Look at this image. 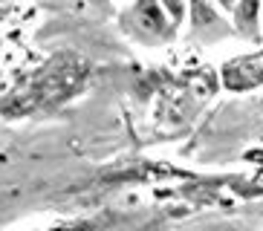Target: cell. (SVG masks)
<instances>
[{
    "label": "cell",
    "mask_w": 263,
    "mask_h": 231,
    "mask_svg": "<svg viewBox=\"0 0 263 231\" xmlns=\"http://www.w3.org/2000/svg\"><path fill=\"white\" fill-rule=\"evenodd\" d=\"M127 29L145 44H159L174 35V26L162 12L159 0H136L133 9L127 12Z\"/></svg>",
    "instance_id": "obj_1"
},
{
    "label": "cell",
    "mask_w": 263,
    "mask_h": 231,
    "mask_svg": "<svg viewBox=\"0 0 263 231\" xmlns=\"http://www.w3.org/2000/svg\"><path fill=\"white\" fill-rule=\"evenodd\" d=\"M257 17H260V0H240L237 6L232 9L234 29L240 35H249V38L257 35Z\"/></svg>",
    "instance_id": "obj_2"
},
{
    "label": "cell",
    "mask_w": 263,
    "mask_h": 231,
    "mask_svg": "<svg viewBox=\"0 0 263 231\" xmlns=\"http://www.w3.org/2000/svg\"><path fill=\"white\" fill-rule=\"evenodd\" d=\"M159 6H162V12L168 15L171 26L179 29L182 21H185V15H188V0H159Z\"/></svg>",
    "instance_id": "obj_3"
},
{
    "label": "cell",
    "mask_w": 263,
    "mask_h": 231,
    "mask_svg": "<svg viewBox=\"0 0 263 231\" xmlns=\"http://www.w3.org/2000/svg\"><path fill=\"white\" fill-rule=\"evenodd\" d=\"M237 3H240V0H217V6L223 9V12H232V9L237 6Z\"/></svg>",
    "instance_id": "obj_4"
}]
</instances>
